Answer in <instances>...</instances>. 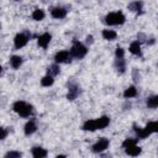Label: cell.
Wrapping results in <instances>:
<instances>
[{
	"instance_id": "obj_1",
	"label": "cell",
	"mask_w": 158,
	"mask_h": 158,
	"mask_svg": "<svg viewBox=\"0 0 158 158\" xmlns=\"http://www.w3.org/2000/svg\"><path fill=\"white\" fill-rule=\"evenodd\" d=\"M12 110L20 115L21 117H30L32 114H33V107L32 105L22 101V100H19V101H15L14 105H12Z\"/></svg>"
},
{
	"instance_id": "obj_2",
	"label": "cell",
	"mask_w": 158,
	"mask_h": 158,
	"mask_svg": "<svg viewBox=\"0 0 158 158\" xmlns=\"http://www.w3.org/2000/svg\"><path fill=\"white\" fill-rule=\"evenodd\" d=\"M133 128H135V132L137 133V137L138 138H146L149 135H152L154 132H158V121L148 122L144 128H139V127L137 128L136 125H133Z\"/></svg>"
},
{
	"instance_id": "obj_3",
	"label": "cell",
	"mask_w": 158,
	"mask_h": 158,
	"mask_svg": "<svg viewBox=\"0 0 158 158\" xmlns=\"http://www.w3.org/2000/svg\"><path fill=\"white\" fill-rule=\"evenodd\" d=\"M69 52H70V56H72L73 58L81 59V58H84V57L86 56L88 48H86V46H84L81 42L74 40V41H73V44H72V48H70Z\"/></svg>"
},
{
	"instance_id": "obj_4",
	"label": "cell",
	"mask_w": 158,
	"mask_h": 158,
	"mask_svg": "<svg viewBox=\"0 0 158 158\" xmlns=\"http://www.w3.org/2000/svg\"><path fill=\"white\" fill-rule=\"evenodd\" d=\"M126 21L125 15L121 11H115V12H110L105 16V23L110 25V26H116V25H122Z\"/></svg>"
},
{
	"instance_id": "obj_5",
	"label": "cell",
	"mask_w": 158,
	"mask_h": 158,
	"mask_svg": "<svg viewBox=\"0 0 158 158\" xmlns=\"http://www.w3.org/2000/svg\"><path fill=\"white\" fill-rule=\"evenodd\" d=\"M31 38V33L25 31V32H21V33H17L14 38V46L16 49H20L22 47H25L27 44V42L30 41Z\"/></svg>"
},
{
	"instance_id": "obj_6",
	"label": "cell",
	"mask_w": 158,
	"mask_h": 158,
	"mask_svg": "<svg viewBox=\"0 0 158 158\" xmlns=\"http://www.w3.org/2000/svg\"><path fill=\"white\" fill-rule=\"evenodd\" d=\"M80 86L75 80H70L68 81V94H67V99L68 100H75L79 95H80Z\"/></svg>"
},
{
	"instance_id": "obj_7",
	"label": "cell",
	"mask_w": 158,
	"mask_h": 158,
	"mask_svg": "<svg viewBox=\"0 0 158 158\" xmlns=\"http://www.w3.org/2000/svg\"><path fill=\"white\" fill-rule=\"evenodd\" d=\"M109 139L107 138H105V137H101V138H99V141L91 147V151L94 152V153H101V152H104L107 147H109Z\"/></svg>"
},
{
	"instance_id": "obj_8",
	"label": "cell",
	"mask_w": 158,
	"mask_h": 158,
	"mask_svg": "<svg viewBox=\"0 0 158 158\" xmlns=\"http://www.w3.org/2000/svg\"><path fill=\"white\" fill-rule=\"evenodd\" d=\"M70 58H72V56H70V52L69 51H59L54 56V62L58 63V64H60V63H68V62H70Z\"/></svg>"
},
{
	"instance_id": "obj_9",
	"label": "cell",
	"mask_w": 158,
	"mask_h": 158,
	"mask_svg": "<svg viewBox=\"0 0 158 158\" xmlns=\"http://www.w3.org/2000/svg\"><path fill=\"white\" fill-rule=\"evenodd\" d=\"M51 40H52V36L49 35V33H43V35H41L38 38H37V43H38V46L40 47H42V48H47L48 47V44H49V42H51Z\"/></svg>"
},
{
	"instance_id": "obj_10",
	"label": "cell",
	"mask_w": 158,
	"mask_h": 158,
	"mask_svg": "<svg viewBox=\"0 0 158 158\" xmlns=\"http://www.w3.org/2000/svg\"><path fill=\"white\" fill-rule=\"evenodd\" d=\"M51 15L53 19H64L67 16V10L64 7H53L51 10Z\"/></svg>"
},
{
	"instance_id": "obj_11",
	"label": "cell",
	"mask_w": 158,
	"mask_h": 158,
	"mask_svg": "<svg viewBox=\"0 0 158 158\" xmlns=\"http://www.w3.org/2000/svg\"><path fill=\"white\" fill-rule=\"evenodd\" d=\"M114 67L116 69V72L118 74H123L125 70H126V62L123 58H116L115 59V63H114Z\"/></svg>"
},
{
	"instance_id": "obj_12",
	"label": "cell",
	"mask_w": 158,
	"mask_h": 158,
	"mask_svg": "<svg viewBox=\"0 0 158 158\" xmlns=\"http://www.w3.org/2000/svg\"><path fill=\"white\" fill-rule=\"evenodd\" d=\"M36 130H37V125H36L35 120H30V121H27L26 125H25V128H23L26 136L32 135L33 132H36Z\"/></svg>"
},
{
	"instance_id": "obj_13",
	"label": "cell",
	"mask_w": 158,
	"mask_h": 158,
	"mask_svg": "<svg viewBox=\"0 0 158 158\" xmlns=\"http://www.w3.org/2000/svg\"><path fill=\"white\" fill-rule=\"evenodd\" d=\"M142 9H143V2L141 0H135L132 2L128 4V10L130 11H133V12H142Z\"/></svg>"
},
{
	"instance_id": "obj_14",
	"label": "cell",
	"mask_w": 158,
	"mask_h": 158,
	"mask_svg": "<svg viewBox=\"0 0 158 158\" xmlns=\"http://www.w3.org/2000/svg\"><path fill=\"white\" fill-rule=\"evenodd\" d=\"M95 120H96L98 130H102V128H105L106 126H109V123H110V117H109V116H101V117L95 118Z\"/></svg>"
},
{
	"instance_id": "obj_15",
	"label": "cell",
	"mask_w": 158,
	"mask_h": 158,
	"mask_svg": "<svg viewBox=\"0 0 158 158\" xmlns=\"http://www.w3.org/2000/svg\"><path fill=\"white\" fill-rule=\"evenodd\" d=\"M31 153H32V156L35 158H43V157H47V154H48L47 151L44 148H42V147H33Z\"/></svg>"
},
{
	"instance_id": "obj_16",
	"label": "cell",
	"mask_w": 158,
	"mask_h": 158,
	"mask_svg": "<svg viewBox=\"0 0 158 158\" xmlns=\"http://www.w3.org/2000/svg\"><path fill=\"white\" fill-rule=\"evenodd\" d=\"M130 52L135 56H141V42L139 41H133L131 44H130Z\"/></svg>"
},
{
	"instance_id": "obj_17",
	"label": "cell",
	"mask_w": 158,
	"mask_h": 158,
	"mask_svg": "<svg viewBox=\"0 0 158 158\" xmlns=\"http://www.w3.org/2000/svg\"><path fill=\"white\" fill-rule=\"evenodd\" d=\"M141 147H138L137 144H133V146H130L127 148H125V152L128 154V156H132V157H136L141 153Z\"/></svg>"
},
{
	"instance_id": "obj_18",
	"label": "cell",
	"mask_w": 158,
	"mask_h": 158,
	"mask_svg": "<svg viewBox=\"0 0 158 158\" xmlns=\"http://www.w3.org/2000/svg\"><path fill=\"white\" fill-rule=\"evenodd\" d=\"M21 64H22V57H20V56H11L10 57V65L14 69L20 68Z\"/></svg>"
},
{
	"instance_id": "obj_19",
	"label": "cell",
	"mask_w": 158,
	"mask_h": 158,
	"mask_svg": "<svg viewBox=\"0 0 158 158\" xmlns=\"http://www.w3.org/2000/svg\"><path fill=\"white\" fill-rule=\"evenodd\" d=\"M83 130L84 131H95V130H98L96 120H86L83 125Z\"/></svg>"
},
{
	"instance_id": "obj_20",
	"label": "cell",
	"mask_w": 158,
	"mask_h": 158,
	"mask_svg": "<svg viewBox=\"0 0 158 158\" xmlns=\"http://www.w3.org/2000/svg\"><path fill=\"white\" fill-rule=\"evenodd\" d=\"M59 72H60V68H59L58 63H54V64H52V65H49V67L47 68V74H48V75H52V77L58 75Z\"/></svg>"
},
{
	"instance_id": "obj_21",
	"label": "cell",
	"mask_w": 158,
	"mask_h": 158,
	"mask_svg": "<svg viewBox=\"0 0 158 158\" xmlns=\"http://www.w3.org/2000/svg\"><path fill=\"white\" fill-rule=\"evenodd\" d=\"M146 105H147V107H149V109H156V107H158V95H153V96L148 98L147 101H146Z\"/></svg>"
},
{
	"instance_id": "obj_22",
	"label": "cell",
	"mask_w": 158,
	"mask_h": 158,
	"mask_svg": "<svg viewBox=\"0 0 158 158\" xmlns=\"http://www.w3.org/2000/svg\"><path fill=\"white\" fill-rule=\"evenodd\" d=\"M102 37L107 41H114L117 37V33L114 30H104L102 31Z\"/></svg>"
},
{
	"instance_id": "obj_23",
	"label": "cell",
	"mask_w": 158,
	"mask_h": 158,
	"mask_svg": "<svg viewBox=\"0 0 158 158\" xmlns=\"http://www.w3.org/2000/svg\"><path fill=\"white\" fill-rule=\"evenodd\" d=\"M137 95V89L132 85V86H128L125 91H123V96L126 99H131V98H135Z\"/></svg>"
},
{
	"instance_id": "obj_24",
	"label": "cell",
	"mask_w": 158,
	"mask_h": 158,
	"mask_svg": "<svg viewBox=\"0 0 158 158\" xmlns=\"http://www.w3.org/2000/svg\"><path fill=\"white\" fill-rule=\"evenodd\" d=\"M32 19L36 20V21H41L44 19V11L41 10V9H36L33 12H32Z\"/></svg>"
},
{
	"instance_id": "obj_25",
	"label": "cell",
	"mask_w": 158,
	"mask_h": 158,
	"mask_svg": "<svg viewBox=\"0 0 158 158\" xmlns=\"http://www.w3.org/2000/svg\"><path fill=\"white\" fill-rule=\"evenodd\" d=\"M53 83H54L53 77H52V75H48V74L41 79V85H42V86H51Z\"/></svg>"
},
{
	"instance_id": "obj_26",
	"label": "cell",
	"mask_w": 158,
	"mask_h": 158,
	"mask_svg": "<svg viewBox=\"0 0 158 158\" xmlns=\"http://www.w3.org/2000/svg\"><path fill=\"white\" fill-rule=\"evenodd\" d=\"M133 144H137V138H126L122 142V147L123 148H127V147L133 146Z\"/></svg>"
},
{
	"instance_id": "obj_27",
	"label": "cell",
	"mask_w": 158,
	"mask_h": 158,
	"mask_svg": "<svg viewBox=\"0 0 158 158\" xmlns=\"http://www.w3.org/2000/svg\"><path fill=\"white\" fill-rule=\"evenodd\" d=\"M20 157H22V153L17 151H10L5 154V158H20Z\"/></svg>"
},
{
	"instance_id": "obj_28",
	"label": "cell",
	"mask_w": 158,
	"mask_h": 158,
	"mask_svg": "<svg viewBox=\"0 0 158 158\" xmlns=\"http://www.w3.org/2000/svg\"><path fill=\"white\" fill-rule=\"evenodd\" d=\"M115 56H116V58H125V51H123V48L117 47L116 51H115Z\"/></svg>"
},
{
	"instance_id": "obj_29",
	"label": "cell",
	"mask_w": 158,
	"mask_h": 158,
	"mask_svg": "<svg viewBox=\"0 0 158 158\" xmlns=\"http://www.w3.org/2000/svg\"><path fill=\"white\" fill-rule=\"evenodd\" d=\"M132 78H133V80L137 83V81H139V73H137V69H133L132 70Z\"/></svg>"
},
{
	"instance_id": "obj_30",
	"label": "cell",
	"mask_w": 158,
	"mask_h": 158,
	"mask_svg": "<svg viewBox=\"0 0 158 158\" xmlns=\"http://www.w3.org/2000/svg\"><path fill=\"white\" fill-rule=\"evenodd\" d=\"M88 44H91L93 42H94V37L91 36V35H89V36H86V41H85Z\"/></svg>"
},
{
	"instance_id": "obj_31",
	"label": "cell",
	"mask_w": 158,
	"mask_h": 158,
	"mask_svg": "<svg viewBox=\"0 0 158 158\" xmlns=\"http://www.w3.org/2000/svg\"><path fill=\"white\" fill-rule=\"evenodd\" d=\"M147 38H146V36L143 35V33H138V41L139 42H144Z\"/></svg>"
},
{
	"instance_id": "obj_32",
	"label": "cell",
	"mask_w": 158,
	"mask_h": 158,
	"mask_svg": "<svg viewBox=\"0 0 158 158\" xmlns=\"http://www.w3.org/2000/svg\"><path fill=\"white\" fill-rule=\"evenodd\" d=\"M6 136H7V130H6V128H2V137H1V138H2V139H5V138H6Z\"/></svg>"
}]
</instances>
